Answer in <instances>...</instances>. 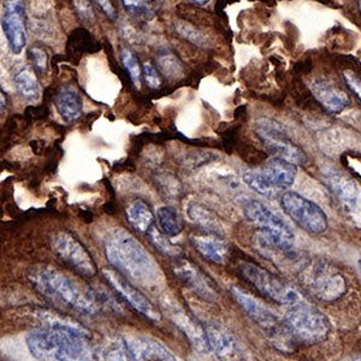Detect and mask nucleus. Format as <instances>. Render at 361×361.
Instances as JSON below:
<instances>
[{"label":"nucleus","instance_id":"f8f14e48","mask_svg":"<svg viewBox=\"0 0 361 361\" xmlns=\"http://www.w3.org/2000/svg\"><path fill=\"white\" fill-rule=\"evenodd\" d=\"M163 307L165 308L170 319L176 324L177 328L188 337L194 348H197L202 353H209L211 349L206 328L189 316L180 305L175 304L173 301H165Z\"/></svg>","mask_w":361,"mask_h":361},{"label":"nucleus","instance_id":"e433bc0d","mask_svg":"<svg viewBox=\"0 0 361 361\" xmlns=\"http://www.w3.org/2000/svg\"><path fill=\"white\" fill-rule=\"evenodd\" d=\"M95 3H97L100 10H102L110 20H112V21L117 20V11H116V8L114 6V4H112L111 0H95Z\"/></svg>","mask_w":361,"mask_h":361},{"label":"nucleus","instance_id":"b1692460","mask_svg":"<svg viewBox=\"0 0 361 361\" xmlns=\"http://www.w3.org/2000/svg\"><path fill=\"white\" fill-rule=\"evenodd\" d=\"M35 317L42 322V324H45V326L63 329V330L90 336V331L82 324H80L78 322L71 319L69 317L62 316V314H58L54 311H47V310H37Z\"/></svg>","mask_w":361,"mask_h":361},{"label":"nucleus","instance_id":"1a4fd4ad","mask_svg":"<svg viewBox=\"0 0 361 361\" xmlns=\"http://www.w3.org/2000/svg\"><path fill=\"white\" fill-rule=\"evenodd\" d=\"M1 28L11 52L22 54L27 46L25 0H1Z\"/></svg>","mask_w":361,"mask_h":361},{"label":"nucleus","instance_id":"6e6552de","mask_svg":"<svg viewBox=\"0 0 361 361\" xmlns=\"http://www.w3.org/2000/svg\"><path fill=\"white\" fill-rule=\"evenodd\" d=\"M305 281L313 295L328 302L340 299L348 290L345 276L328 263L320 262L308 267Z\"/></svg>","mask_w":361,"mask_h":361},{"label":"nucleus","instance_id":"6ab92c4d","mask_svg":"<svg viewBox=\"0 0 361 361\" xmlns=\"http://www.w3.org/2000/svg\"><path fill=\"white\" fill-rule=\"evenodd\" d=\"M54 104L58 114L66 123H73L82 116V98L75 87L69 85L61 87L57 90Z\"/></svg>","mask_w":361,"mask_h":361},{"label":"nucleus","instance_id":"f257e3e1","mask_svg":"<svg viewBox=\"0 0 361 361\" xmlns=\"http://www.w3.org/2000/svg\"><path fill=\"white\" fill-rule=\"evenodd\" d=\"M109 263L122 275L146 288H156L163 279L159 265L141 243L127 230H112L104 240Z\"/></svg>","mask_w":361,"mask_h":361},{"label":"nucleus","instance_id":"9d476101","mask_svg":"<svg viewBox=\"0 0 361 361\" xmlns=\"http://www.w3.org/2000/svg\"><path fill=\"white\" fill-rule=\"evenodd\" d=\"M51 246L56 255L78 271V274L86 277H93L97 274V267L90 252L73 235L66 231L57 233L52 238Z\"/></svg>","mask_w":361,"mask_h":361},{"label":"nucleus","instance_id":"58836bf2","mask_svg":"<svg viewBox=\"0 0 361 361\" xmlns=\"http://www.w3.org/2000/svg\"><path fill=\"white\" fill-rule=\"evenodd\" d=\"M5 106H6V97H5L4 93L1 92V114L4 111Z\"/></svg>","mask_w":361,"mask_h":361},{"label":"nucleus","instance_id":"412c9836","mask_svg":"<svg viewBox=\"0 0 361 361\" xmlns=\"http://www.w3.org/2000/svg\"><path fill=\"white\" fill-rule=\"evenodd\" d=\"M194 248L211 263L224 264L228 258V246L214 235H200L190 238Z\"/></svg>","mask_w":361,"mask_h":361},{"label":"nucleus","instance_id":"bb28decb","mask_svg":"<svg viewBox=\"0 0 361 361\" xmlns=\"http://www.w3.org/2000/svg\"><path fill=\"white\" fill-rule=\"evenodd\" d=\"M329 185H330V188L333 189L334 193L336 194L340 199H342V202L350 204V202H355V200H357V188L353 185V182L348 180V178H345V176L335 175V176L330 177Z\"/></svg>","mask_w":361,"mask_h":361},{"label":"nucleus","instance_id":"39448f33","mask_svg":"<svg viewBox=\"0 0 361 361\" xmlns=\"http://www.w3.org/2000/svg\"><path fill=\"white\" fill-rule=\"evenodd\" d=\"M281 207L288 217L311 234L328 230V217L323 209L296 192H286L281 197Z\"/></svg>","mask_w":361,"mask_h":361},{"label":"nucleus","instance_id":"f3484780","mask_svg":"<svg viewBox=\"0 0 361 361\" xmlns=\"http://www.w3.org/2000/svg\"><path fill=\"white\" fill-rule=\"evenodd\" d=\"M128 348L135 361H178L166 347L151 337H124Z\"/></svg>","mask_w":361,"mask_h":361},{"label":"nucleus","instance_id":"473e14b6","mask_svg":"<svg viewBox=\"0 0 361 361\" xmlns=\"http://www.w3.org/2000/svg\"><path fill=\"white\" fill-rule=\"evenodd\" d=\"M28 56L30 62L33 64V69L37 73L44 74L47 69V63H49V56L45 49L39 46H33L29 49Z\"/></svg>","mask_w":361,"mask_h":361},{"label":"nucleus","instance_id":"c756f323","mask_svg":"<svg viewBox=\"0 0 361 361\" xmlns=\"http://www.w3.org/2000/svg\"><path fill=\"white\" fill-rule=\"evenodd\" d=\"M122 4L130 15L146 21L152 20L156 13L152 0H122Z\"/></svg>","mask_w":361,"mask_h":361},{"label":"nucleus","instance_id":"a19ab883","mask_svg":"<svg viewBox=\"0 0 361 361\" xmlns=\"http://www.w3.org/2000/svg\"><path fill=\"white\" fill-rule=\"evenodd\" d=\"M359 10H360L361 13V0H359Z\"/></svg>","mask_w":361,"mask_h":361},{"label":"nucleus","instance_id":"7c9ffc66","mask_svg":"<svg viewBox=\"0 0 361 361\" xmlns=\"http://www.w3.org/2000/svg\"><path fill=\"white\" fill-rule=\"evenodd\" d=\"M121 62L124 69L127 71L129 78L134 83V86L140 88L141 85V76H142V68L140 66L139 61L129 49H123L121 51Z\"/></svg>","mask_w":361,"mask_h":361},{"label":"nucleus","instance_id":"dca6fc26","mask_svg":"<svg viewBox=\"0 0 361 361\" xmlns=\"http://www.w3.org/2000/svg\"><path fill=\"white\" fill-rule=\"evenodd\" d=\"M209 349L221 361H243V350L233 334L218 325L206 328Z\"/></svg>","mask_w":361,"mask_h":361},{"label":"nucleus","instance_id":"4c0bfd02","mask_svg":"<svg viewBox=\"0 0 361 361\" xmlns=\"http://www.w3.org/2000/svg\"><path fill=\"white\" fill-rule=\"evenodd\" d=\"M189 3L197 5V6H206L211 0H188Z\"/></svg>","mask_w":361,"mask_h":361},{"label":"nucleus","instance_id":"cd10ccee","mask_svg":"<svg viewBox=\"0 0 361 361\" xmlns=\"http://www.w3.org/2000/svg\"><path fill=\"white\" fill-rule=\"evenodd\" d=\"M147 236L149 238V241L152 243L153 246L156 247L160 253L175 259L180 258V255H182V250H180V247L173 245L169 240V236H166V235L163 234L160 231L159 228L157 229L156 226H153L151 230L148 231Z\"/></svg>","mask_w":361,"mask_h":361},{"label":"nucleus","instance_id":"79ce46f5","mask_svg":"<svg viewBox=\"0 0 361 361\" xmlns=\"http://www.w3.org/2000/svg\"><path fill=\"white\" fill-rule=\"evenodd\" d=\"M357 264H359V267H360V269H361V259H360V260H359V262H357Z\"/></svg>","mask_w":361,"mask_h":361},{"label":"nucleus","instance_id":"5701e85b","mask_svg":"<svg viewBox=\"0 0 361 361\" xmlns=\"http://www.w3.org/2000/svg\"><path fill=\"white\" fill-rule=\"evenodd\" d=\"M127 217L130 226L144 234H147L151 230L154 221V216L149 206L142 200H134L129 204L127 207Z\"/></svg>","mask_w":361,"mask_h":361},{"label":"nucleus","instance_id":"ea45409f","mask_svg":"<svg viewBox=\"0 0 361 361\" xmlns=\"http://www.w3.org/2000/svg\"><path fill=\"white\" fill-rule=\"evenodd\" d=\"M354 361H361V355H359V357H357Z\"/></svg>","mask_w":361,"mask_h":361},{"label":"nucleus","instance_id":"423d86ee","mask_svg":"<svg viewBox=\"0 0 361 361\" xmlns=\"http://www.w3.org/2000/svg\"><path fill=\"white\" fill-rule=\"evenodd\" d=\"M240 270L245 276V279L269 299L288 306L301 302V296L294 288L275 275H272L263 267L248 262H243L240 265Z\"/></svg>","mask_w":361,"mask_h":361},{"label":"nucleus","instance_id":"7ed1b4c3","mask_svg":"<svg viewBox=\"0 0 361 361\" xmlns=\"http://www.w3.org/2000/svg\"><path fill=\"white\" fill-rule=\"evenodd\" d=\"M88 337L63 329H35L27 335L29 353L39 361H94Z\"/></svg>","mask_w":361,"mask_h":361},{"label":"nucleus","instance_id":"c9c22d12","mask_svg":"<svg viewBox=\"0 0 361 361\" xmlns=\"http://www.w3.org/2000/svg\"><path fill=\"white\" fill-rule=\"evenodd\" d=\"M343 76H345V82L348 85L349 88L352 90L353 93H355V95L361 102V78H357V75L352 73V71H349V70L343 73Z\"/></svg>","mask_w":361,"mask_h":361},{"label":"nucleus","instance_id":"393cba45","mask_svg":"<svg viewBox=\"0 0 361 361\" xmlns=\"http://www.w3.org/2000/svg\"><path fill=\"white\" fill-rule=\"evenodd\" d=\"M156 62L160 74L164 75L170 81H178L180 78H183V66L176 54H173L171 51L160 49L157 54Z\"/></svg>","mask_w":361,"mask_h":361},{"label":"nucleus","instance_id":"a211bd4d","mask_svg":"<svg viewBox=\"0 0 361 361\" xmlns=\"http://www.w3.org/2000/svg\"><path fill=\"white\" fill-rule=\"evenodd\" d=\"M231 295L240 305V307L243 308V311L262 328L267 330H274L277 328L279 318L270 308H267L259 300L250 295L248 293L243 292V289L238 287H231Z\"/></svg>","mask_w":361,"mask_h":361},{"label":"nucleus","instance_id":"ddd939ff","mask_svg":"<svg viewBox=\"0 0 361 361\" xmlns=\"http://www.w3.org/2000/svg\"><path fill=\"white\" fill-rule=\"evenodd\" d=\"M259 171L262 173L272 197L290 188L298 175L295 164L277 157L269 160L263 168L259 169Z\"/></svg>","mask_w":361,"mask_h":361},{"label":"nucleus","instance_id":"4468645a","mask_svg":"<svg viewBox=\"0 0 361 361\" xmlns=\"http://www.w3.org/2000/svg\"><path fill=\"white\" fill-rule=\"evenodd\" d=\"M310 90L318 103L330 114H340L350 104L347 92L328 78H313L310 82Z\"/></svg>","mask_w":361,"mask_h":361},{"label":"nucleus","instance_id":"a878e982","mask_svg":"<svg viewBox=\"0 0 361 361\" xmlns=\"http://www.w3.org/2000/svg\"><path fill=\"white\" fill-rule=\"evenodd\" d=\"M157 223L163 234L169 238H175L182 231V221L176 209L170 206H161L157 211Z\"/></svg>","mask_w":361,"mask_h":361},{"label":"nucleus","instance_id":"0eeeda50","mask_svg":"<svg viewBox=\"0 0 361 361\" xmlns=\"http://www.w3.org/2000/svg\"><path fill=\"white\" fill-rule=\"evenodd\" d=\"M255 132L274 157L288 160L293 164L302 165L307 161L304 151L294 144L282 126L269 118L259 119Z\"/></svg>","mask_w":361,"mask_h":361},{"label":"nucleus","instance_id":"4be33fe9","mask_svg":"<svg viewBox=\"0 0 361 361\" xmlns=\"http://www.w3.org/2000/svg\"><path fill=\"white\" fill-rule=\"evenodd\" d=\"M187 216L190 219V222L206 231L214 233V234H219L222 231V226L214 212H211L209 209H206L205 206H202L199 202H188Z\"/></svg>","mask_w":361,"mask_h":361},{"label":"nucleus","instance_id":"9b49d317","mask_svg":"<svg viewBox=\"0 0 361 361\" xmlns=\"http://www.w3.org/2000/svg\"><path fill=\"white\" fill-rule=\"evenodd\" d=\"M103 275L116 292L118 293L119 295L122 296L137 312L152 322H159L161 319V314L157 310L156 306L117 271L112 269H103Z\"/></svg>","mask_w":361,"mask_h":361},{"label":"nucleus","instance_id":"c85d7f7f","mask_svg":"<svg viewBox=\"0 0 361 361\" xmlns=\"http://www.w3.org/2000/svg\"><path fill=\"white\" fill-rule=\"evenodd\" d=\"M102 359L103 361H135L124 338L110 341L104 347Z\"/></svg>","mask_w":361,"mask_h":361},{"label":"nucleus","instance_id":"72a5a7b5","mask_svg":"<svg viewBox=\"0 0 361 361\" xmlns=\"http://www.w3.org/2000/svg\"><path fill=\"white\" fill-rule=\"evenodd\" d=\"M142 75H144L145 81H146L149 88H153V90L160 88L163 80L160 78L159 71L152 64L145 63L144 66H142Z\"/></svg>","mask_w":361,"mask_h":361},{"label":"nucleus","instance_id":"2eb2a0df","mask_svg":"<svg viewBox=\"0 0 361 361\" xmlns=\"http://www.w3.org/2000/svg\"><path fill=\"white\" fill-rule=\"evenodd\" d=\"M173 270L175 275L192 290L197 293V295L206 300L216 299L217 292L214 284L211 283V281L194 264L185 259L176 258Z\"/></svg>","mask_w":361,"mask_h":361},{"label":"nucleus","instance_id":"f03ea898","mask_svg":"<svg viewBox=\"0 0 361 361\" xmlns=\"http://www.w3.org/2000/svg\"><path fill=\"white\" fill-rule=\"evenodd\" d=\"M28 279L37 292L58 304L88 316L100 310L97 293L54 267H34Z\"/></svg>","mask_w":361,"mask_h":361},{"label":"nucleus","instance_id":"f704fd0d","mask_svg":"<svg viewBox=\"0 0 361 361\" xmlns=\"http://www.w3.org/2000/svg\"><path fill=\"white\" fill-rule=\"evenodd\" d=\"M74 6L80 18L87 23H92L95 20L94 10L90 0H74Z\"/></svg>","mask_w":361,"mask_h":361},{"label":"nucleus","instance_id":"20e7f679","mask_svg":"<svg viewBox=\"0 0 361 361\" xmlns=\"http://www.w3.org/2000/svg\"><path fill=\"white\" fill-rule=\"evenodd\" d=\"M284 318L286 329L289 335L302 345H318L326 340L330 334V320L324 313L308 305L290 306Z\"/></svg>","mask_w":361,"mask_h":361},{"label":"nucleus","instance_id":"2f4dec72","mask_svg":"<svg viewBox=\"0 0 361 361\" xmlns=\"http://www.w3.org/2000/svg\"><path fill=\"white\" fill-rule=\"evenodd\" d=\"M177 33L185 39L187 42H192L193 45L205 47L209 45V39L200 29L195 28L194 25H189L187 22H177L175 25Z\"/></svg>","mask_w":361,"mask_h":361},{"label":"nucleus","instance_id":"aec40b11","mask_svg":"<svg viewBox=\"0 0 361 361\" xmlns=\"http://www.w3.org/2000/svg\"><path fill=\"white\" fill-rule=\"evenodd\" d=\"M28 66H18L13 70V80L17 93L28 103H37L42 98V86L37 75Z\"/></svg>","mask_w":361,"mask_h":361}]
</instances>
